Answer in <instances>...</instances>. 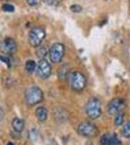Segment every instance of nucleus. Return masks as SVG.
I'll return each instance as SVG.
<instances>
[{"mask_svg": "<svg viewBox=\"0 0 130 145\" xmlns=\"http://www.w3.org/2000/svg\"><path fill=\"white\" fill-rule=\"evenodd\" d=\"M24 99L25 103L28 106H35L38 105L41 102H43L44 99V93L41 88H39L36 85L29 86L24 93Z\"/></svg>", "mask_w": 130, "mask_h": 145, "instance_id": "nucleus-1", "label": "nucleus"}, {"mask_svg": "<svg viewBox=\"0 0 130 145\" xmlns=\"http://www.w3.org/2000/svg\"><path fill=\"white\" fill-rule=\"evenodd\" d=\"M69 79V85L71 89L76 92H81L86 88V78L82 72L79 71H74L68 74Z\"/></svg>", "mask_w": 130, "mask_h": 145, "instance_id": "nucleus-2", "label": "nucleus"}, {"mask_svg": "<svg viewBox=\"0 0 130 145\" xmlns=\"http://www.w3.org/2000/svg\"><path fill=\"white\" fill-rule=\"evenodd\" d=\"M86 113L88 116V118L95 120L99 118L102 113V106H101V102L99 99L95 97L90 98L86 103Z\"/></svg>", "mask_w": 130, "mask_h": 145, "instance_id": "nucleus-3", "label": "nucleus"}, {"mask_svg": "<svg viewBox=\"0 0 130 145\" xmlns=\"http://www.w3.org/2000/svg\"><path fill=\"white\" fill-rule=\"evenodd\" d=\"M45 37H46V31L44 28L40 26L33 27L28 34V41H29L30 46L33 48H38L41 46Z\"/></svg>", "mask_w": 130, "mask_h": 145, "instance_id": "nucleus-4", "label": "nucleus"}, {"mask_svg": "<svg viewBox=\"0 0 130 145\" xmlns=\"http://www.w3.org/2000/svg\"><path fill=\"white\" fill-rule=\"evenodd\" d=\"M78 134L84 137H94L98 135V128L91 122H82L78 126Z\"/></svg>", "mask_w": 130, "mask_h": 145, "instance_id": "nucleus-5", "label": "nucleus"}, {"mask_svg": "<svg viewBox=\"0 0 130 145\" xmlns=\"http://www.w3.org/2000/svg\"><path fill=\"white\" fill-rule=\"evenodd\" d=\"M65 48L61 43H55L51 46L49 50V56L51 62L58 63L62 60L63 56H64Z\"/></svg>", "mask_w": 130, "mask_h": 145, "instance_id": "nucleus-6", "label": "nucleus"}, {"mask_svg": "<svg viewBox=\"0 0 130 145\" xmlns=\"http://www.w3.org/2000/svg\"><path fill=\"white\" fill-rule=\"evenodd\" d=\"M36 72L37 76L42 79H47L49 78L51 74V66L49 64V61H47L46 59L42 58L40 59V61L37 64L36 68Z\"/></svg>", "mask_w": 130, "mask_h": 145, "instance_id": "nucleus-7", "label": "nucleus"}, {"mask_svg": "<svg viewBox=\"0 0 130 145\" xmlns=\"http://www.w3.org/2000/svg\"><path fill=\"white\" fill-rule=\"evenodd\" d=\"M124 107H125L124 100L115 98V99H113L110 103H109L108 112L110 115L115 116L117 114L120 113V112H123Z\"/></svg>", "mask_w": 130, "mask_h": 145, "instance_id": "nucleus-8", "label": "nucleus"}, {"mask_svg": "<svg viewBox=\"0 0 130 145\" xmlns=\"http://www.w3.org/2000/svg\"><path fill=\"white\" fill-rule=\"evenodd\" d=\"M101 145H121V141L119 139L117 135L115 134H105L100 138Z\"/></svg>", "mask_w": 130, "mask_h": 145, "instance_id": "nucleus-9", "label": "nucleus"}, {"mask_svg": "<svg viewBox=\"0 0 130 145\" xmlns=\"http://www.w3.org/2000/svg\"><path fill=\"white\" fill-rule=\"evenodd\" d=\"M1 50L5 53H14L16 50V43L13 38H5L1 44Z\"/></svg>", "mask_w": 130, "mask_h": 145, "instance_id": "nucleus-10", "label": "nucleus"}, {"mask_svg": "<svg viewBox=\"0 0 130 145\" xmlns=\"http://www.w3.org/2000/svg\"><path fill=\"white\" fill-rule=\"evenodd\" d=\"M12 127H13L15 132L20 134L24 129V121L18 117L14 118L13 121H12Z\"/></svg>", "mask_w": 130, "mask_h": 145, "instance_id": "nucleus-11", "label": "nucleus"}, {"mask_svg": "<svg viewBox=\"0 0 130 145\" xmlns=\"http://www.w3.org/2000/svg\"><path fill=\"white\" fill-rule=\"evenodd\" d=\"M35 115H36V118L40 122H45L48 118V110L46 109V107L39 106L35 110Z\"/></svg>", "mask_w": 130, "mask_h": 145, "instance_id": "nucleus-12", "label": "nucleus"}, {"mask_svg": "<svg viewBox=\"0 0 130 145\" xmlns=\"http://www.w3.org/2000/svg\"><path fill=\"white\" fill-rule=\"evenodd\" d=\"M24 68H25V71H26L28 74H32V72H34V71H36V68H37L36 62H35L34 60H27V61L25 62Z\"/></svg>", "mask_w": 130, "mask_h": 145, "instance_id": "nucleus-13", "label": "nucleus"}, {"mask_svg": "<svg viewBox=\"0 0 130 145\" xmlns=\"http://www.w3.org/2000/svg\"><path fill=\"white\" fill-rule=\"evenodd\" d=\"M121 135L125 138H130V121L126 122L123 125V128H122V131H121Z\"/></svg>", "mask_w": 130, "mask_h": 145, "instance_id": "nucleus-14", "label": "nucleus"}, {"mask_svg": "<svg viewBox=\"0 0 130 145\" xmlns=\"http://www.w3.org/2000/svg\"><path fill=\"white\" fill-rule=\"evenodd\" d=\"M123 112H120V113L117 114L115 116V126H120L123 123Z\"/></svg>", "mask_w": 130, "mask_h": 145, "instance_id": "nucleus-15", "label": "nucleus"}, {"mask_svg": "<svg viewBox=\"0 0 130 145\" xmlns=\"http://www.w3.org/2000/svg\"><path fill=\"white\" fill-rule=\"evenodd\" d=\"M47 54H49V52H47L46 48H45L44 46H40L38 48V50H37V56H38L40 59H42V58H44Z\"/></svg>", "mask_w": 130, "mask_h": 145, "instance_id": "nucleus-16", "label": "nucleus"}, {"mask_svg": "<svg viewBox=\"0 0 130 145\" xmlns=\"http://www.w3.org/2000/svg\"><path fill=\"white\" fill-rule=\"evenodd\" d=\"M45 4L49 6H53V7H56L60 4V0H42Z\"/></svg>", "mask_w": 130, "mask_h": 145, "instance_id": "nucleus-17", "label": "nucleus"}, {"mask_svg": "<svg viewBox=\"0 0 130 145\" xmlns=\"http://www.w3.org/2000/svg\"><path fill=\"white\" fill-rule=\"evenodd\" d=\"M0 61L4 64L7 65V67L10 68L11 67V61H10V58L6 55H0Z\"/></svg>", "mask_w": 130, "mask_h": 145, "instance_id": "nucleus-18", "label": "nucleus"}, {"mask_svg": "<svg viewBox=\"0 0 130 145\" xmlns=\"http://www.w3.org/2000/svg\"><path fill=\"white\" fill-rule=\"evenodd\" d=\"M2 10L5 11V12H14L15 11V7H14L13 5H11V4H3L2 5Z\"/></svg>", "mask_w": 130, "mask_h": 145, "instance_id": "nucleus-19", "label": "nucleus"}, {"mask_svg": "<svg viewBox=\"0 0 130 145\" xmlns=\"http://www.w3.org/2000/svg\"><path fill=\"white\" fill-rule=\"evenodd\" d=\"M70 10L72 11L73 13H80V12H82V6L75 4V5H72V6L70 7Z\"/></svg>", "mask_w": 130, "mask_h": 145, "instance_id": "nucleus-20", "label": "nucleus"}, {"mask_svg": "<svg viewBox=\"0 0 130 145\" xmlns=\"http://www.w3.org/2000/svg\"><path fill=\"white\" fill-rule=\"evenodd\" d=\"M27 4L29 6H35L37 5V0H26Z\"/></svg>", "mask_w": 130, "mask_h": 145, "instance_id": "nucleus-21", "label": "nucleus"}, {"mask_svg": "<svg viewBox=\"0 0 130 145\" xmlns=\"http://www.w3.org/2000/svg\"><path fill=\"white\" fill-rule=\"evenodd\" d=\"M3 117H4V112H3V110H2L1 107H0V121L3 119Z\"/></svg>", "mask_w": 130, "mask_h": 145, "instance_id": "nucleus-22", "label": "nucleus"}, {"mask_svg": "<svg viewBox=\"0 0 130 145\" xmlns=\"http://www.w3.org/2000/svg\"><path fill=\"white\" fill-rule=\"evenodd\" d=\"M7 145H15V144H14L13 142H8V144H7Z\"/></svg>", "mask_w": 130, "mask_h": 145, "instance_id": "nucleus-23", "label": "nucleus"}]
</instances>
